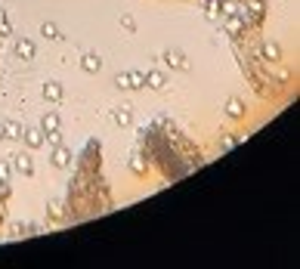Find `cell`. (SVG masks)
I'll return each instance as SVG.
<instances>
[{"instance_id": "cell-14", "label": "cell", "mask_w": 300, "mask_h": 269, "mask_svg": "<svg viewBox=\"0 0 300 269\" xmlns=\"http://www.w3.org/2000/svg\"><path fill=\"white\" fill-rule=\"evenodd\" d=\"M130 170H133L136 176H145V173H148V164H145L139 155H133V158H130Z\"/></svg>"}, {"instance_id": "cell-7", "label": "cell", "mask_w": 300, "mask_h": 269, "mask_svg": "<svg viewBox=\"0 0 300 269\" xmlns=\"http://www.w3.org/2000/svg\"><path fill=\"white\" fill-rule=\"evenodd\" d=\"M62 93H65V90H62V84H59V81H47V84H44V99L59 102V99H62Z\"/></svg>"}, {"instance_id": "cell-15", "label": "cell", "mask_w": 300, "mask_h": 269, "mask_svg": "<svg viewBox=\"0 0 300 269\" xmlns=\"http://www.w3.org/2000/svg\"><path fill=\"white\" fill-rule=\"evenodd\" d=\"M41 34L47 37V41H62V34H59V28H56L53 22H44V28H41Z\"/></svg>"}, {"instance_id": "cell-17", "label": "cell", "mask_w": 300, "mask_h": 269, "mask_svg": "<svg viewBox=\"0 0 300 269\" xmlns=\"http://www.w3.org/2000/svg\"><path fill=\"white\" fill-rule=\"evenodd\" d=\"M145 87V74L142 71H130V90H142Z\"/></svg>"}, {"instance_id": "cell-12", "label": "cell", "mask_w": 300, "mask_h": 269, "mask_svg": "<svg viewBox=\"0 0 300 269\" xmlns=\"http://www.w3.org/2000/svg\"><path fill=\"white\" fill-rule=\"evenodd\" d=\"M0 130H4V133H0L4 139H22V127L16 121H4V127H0Z\"/></svg>"}, {"instance_id": "cell-20", "label": "cell", "mask_w": 300, "mask_h": 269, "mask_svg": "<svg viewBox=\"0 0 300 269\" xmlns=\"http://www.w3.org/2000/svg\"><path fill=\"white\" fill-rule=\"evenodd\" d=\"M121 25H124L127 31H136V22H133V16H121Z\"/></svg>"}, {"instance_id": "cell-5", "label": "cell", "mask_w": 300, "mask_h": 269, "mask_svg": "<svg viewBox=\"0 0 300 269\" xmlns=\"http://www.w3.org/2000/svg\"><path fill=\"white\" fill-rule=\"evenodd\" d=\"M81 68H84L87 74H99V71H102V59H99L96 53H87V56L81 59Z\"/></svg>"}, {"instance_id": "cell-13", "label": "cell", "mask_w": 300, "mask_h": 269, "mask_svg": "<svg viewBox=\"0 0 300 269\" xmlns=\"http://www.w3.org/2000/svg\"><path fill=\"white\" fill-rule=\"evenodd\" d=\"M226 111H229V118H245V102H242L238 96H232V99L226 102Z\"/></svg>"}, {"instance_id": "cell-8", "label": "cell", "mask_w": 300, "mask_h": 269, "mask_svg": "<svg viewBox=\"0 0 300 269\" xmlns=\"http://www.w3.org/2000/svg\"><path fill=\"white\" fill-rule=\"evenodd\" d=\"M115 124H121V127H130V124H133L130 105H118V108H115Z\"/></svg>"}, {"instance_id": "cell-9", "label": "cell", "mask_w": 300, "mask_h": 269, "mask_svg": "<svg viewBox=\"0 0 300 269\" xmlns=\"http://www.w3.org/2000/svg\"><path fill=\"white\" fill-rule=\"evenodd\" d=\"M41 127H44V133H53V130H59V111H56V108H50V111L44 114Z\"/></svg>"}, {"instance_id": "cell-3", "label": "cell", "mask_w": 300, "mask_h": 269, "mask_svg": "<svg viewBox=\"0 0 300 269\" xmlns=\"http://www.w3.org/2000/svg\"><path fill=\"white\" fill-rule=\"evenodd\" d=\"M50 161H53V167H59V170H65V167H71V148L59 142V145L53 148V158H50Z\"/></svg>"}, {"instance_id": "cell-2", "label": "cell", "mask_w": 300, "mask_h": 269, "mask_svg": "<svg viewBox=\"0 0 300 269\" xmlns=\"http://www.w3.org/2000/svg\"><path fill=\"white\" fill-rule=\"evenodd\" d=\"M161 62H164V65H170L173 71H189V59H186V53H183V50H164Z\"/></svg>"}, {"instance_id": "cell-22", "label": "cell", "mask_w": 300, "mask_h": 269, "mask_svg": "<svg viewBox=\"0 0 300 269\" xmlns=\"http://www.w3.org/2000/svg\"><path fill=\"white\" fill-rule=\"evenodd\" d=\"M266 53H269L273 59H279V47H276V44H266Z\"/></svg>"}, {"instance_id": "cell-18", "label": "cell", "mask_w": 300, "mask_h": 269, "mask_svg": "<svg viewBox=\"0 0 300 269\" xmlns=\"http://www.w3.org/2000/svg\"><path fill=\"white\" fill-rule=\"evenodd\" d=\"M115 84H118L121 90H130V71H121V74H115Z\"/></svg>"}, {"instance_id": "cell-19", "label": "cell", "mask_w": 300, "mask_h": 269, "mask_svg": "<svg viewBox=\"0 0 300 269\" xmlns=\"http://www.w3.org/2000/svg\"><path fill=\"white\" fill-rule=\"evenodd\" d=\"M0 183H10V164L0 161Z\"/></svg>"}, {"instance_id": "cell-4", "label": "cell", "mask_w": 300, "mask_h": 269, "mask_svg": "<svg viewBox=\"0 0 300 269\" xmlns=\"http://www.w3.org/2000/svg\"><path fill=\"white\" fill-rule=\"evenodd\" d=\"M223 13H226V0H207V4H204V16H207V22H220Z\"/></svg>"}, {"instance_id": "cell-11", "label": "cell", "mask_w": 300, "mask_h": 269, "mask_svg": "<svg viewBox=\"0 0 300 269\" xmlns=\"http://www.w3.org/2000/svg\"><path fill=\"white\" fill-rule=\"evenodd\" d=\"M145 87H152V90H164V87H167L164 74H161V71H148V74H145Z\"/></svg>"}, {"instance_id": "cell-16", "label": "cell", "mask_w": 300, "mask_h": 269, "mask_svg": "<svg viewBox=\"0 0 300 269\" xmlns=\"http://www.w3.org/2000/svg\"><path fill=\"white\" fill-rule=\"evenodd\" d=\"M10 34H13L10 16H7V10H0V37H10Z\"/></svg>"}, {"instance_id": "cell-10", "label": "cell", "mask_w": 300, "mask_h": 269, "mask_svg": "<svg viewBox=\"0 0 300 269\" xmlns=\"http://www.w3.org/2000/svg\"><path fill=\"white\" fill-rule=\"evenodd\" d=\"M16 53H19V59H34V41H28V37H22V41L16 44Z\"/></svg>"}, {"instance_id": "cell-21", "label": "cell", "mask_w": 300, "mask_h": 269, "mask_svg": "<svg viewBox=\"0 0 300 269\" xmlns=\"http://www.w3.org/2000/svg\"><path fill=\"white\" fill-rule=\"evenodd\" d=\"M50 217H53V220H59V217H62V204H59V201H53V204H50Z\"/></svg>"}, {"instance_id": "cell-1", "label": "cell", "mask_w": 300, "mask_h": 269, "mask_svg": "<svg viewBox=\"0 0 300 269\" xmlns=\"http://www.w3.org/2000/svg\"><path fill=\"white\" fill-rule=\"evenodd\" d=\"M10 167L16 173H22V176H34V158L28 155V152H16L13 161H10Z\"/></svg>"}, {"instance_id": "cell-6", "label": "cell", "mask_w": 300, "mask_h": 269, "mask_svg": "<svg viewBox=\"0 0 300 269\" xmlns=\"http://www.w3.org/2000/svg\"><path fill=\"white\" fill-rule=\"evenodd\" d=\"M22 139H25V145H28V148H41V145L47 142V139H44V130H25V133H22Z\"/></svg>"}]
</instances>
